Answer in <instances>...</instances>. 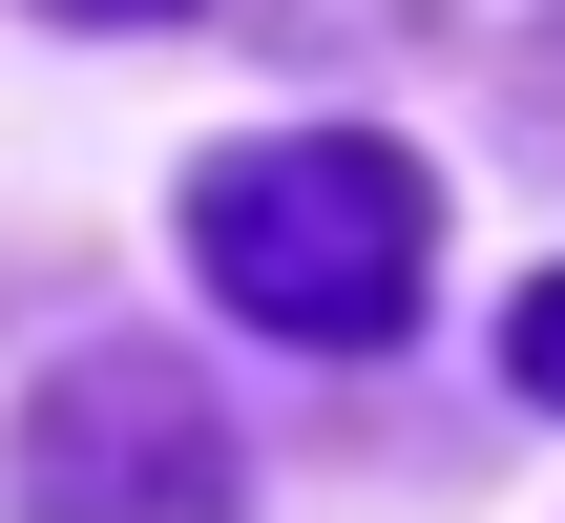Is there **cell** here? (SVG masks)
<instances>
[{"label": "cell", "mask_w": 565, "mask_h": 523, "mask_svg": "<svg viewBox=\"0 0 565 523\" xmlns=\"http://www.w3.org/2000/svg\"><path fill=\"white\" fill-rule=\"evenodd\" d=\"M189 273L294 356H377L419 314V273H440V189L377 126H273V147L189 168Z\"/></svg>", "instance_id": "cell-1"}, {"label": "cell", "mask_w": 565, "mask_h": 523, "mask_svg": "<svg viewBox=\"0 0 565 523\" xmlns=\"http://www.w3.org/2000/svg\"><path fill=\"white\" fill-rule=\"evenodd\" d=\"M21 503L42 523H231V419H210V377L147 356V335L63 356V377L21 398Z\"/></svg>", "instance_id": "cell-2"}, {"label": "cell", "mask_w": 565, "mask_h": 523, "mask_svg": "<svg viewBox=\"0 0 565 523\" xmlns=\"http://www.w3.org/2000/svg\"><path fill=\"white\" fill-rule=\"evenodd\" d=\"M503 377H524V398L565 419V273H524V314H503Z\"/></svg>", "instance_id": "cell-3"}, {"label": "cell", "mask_w": 565, "mask_h": 523, "mask_svg": "<svg viewBox=\"0 0 565 523\" xmlns=\"http://www.w3.org/2000/svg\"><path fill=\"white\" fill-rule=\"evenodd\" d=\"M42 21H189V0H42Z\"/></svg>", "instance_id": "cell-4"}, {"label": "cell", "mask_w": 565, "mask_h": 523, "mask_svg": "<svg viewBox=\"0 0 565 523\" xmlns=\"http://www.w3.org/2000/svg\"><path fill=\"white\" fill-rule=\"evenodd\" d=\"M545 126H565V42H545Z\"/></svg>", "instance_id": "cell-5"}]
</instances>
